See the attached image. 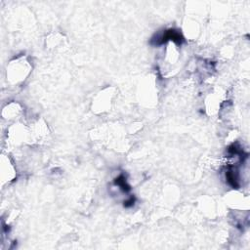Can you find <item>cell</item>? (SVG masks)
<instances>
[{"instance_id": "1", "label": "cell", "mask_w": 250, "mask_h": 250, "mask_svg": "<svg viewBox=\"0 0 250 250\" xmlns=\"http://www.w3.org/2000/svg\"><path fill=\"white\" fill-rule=\"evenodd\" d=\"M183 39H184L183 36L181 35L180 32H178V31L174 30V29H170V30H167L166 32L160 37L159 44L166 42L167 40H173V41L177 42V43H181L183 41Z\"/></svg>"}, {"instance_id": "2", "label": "cell", "mask_w": 250, "mask_h": 250, "mask_svg": "<svg viewBox=\"0 0 250 250\" xmlns=\"http://www.w3.org/2000/svg\"><path fill=\"white\" fill-rule=\"evenodd\" d=\"M115 183L119 186V187H121L122 189L126 192V191H129L130 190V188H129V186L126 184V181H125V179H124V177L123 176H120V177H118L116 180H115Z\"/></svg>"}, {"instance_id": "3", "label": "cell", "mask_w": 250, "mask_h": 250, "mask_svg": "<svg viewBox=\"0 0 250 250\" xmlns=\"http://www.w3.org/2000/svg\"><path fill=\"white\" fill-rule=\"evenodd\" d=\"M125 203H126V204H124L125 206H129V205H132V203H134V199H133V197H131V198L129 199V200H128V201H126V202H125Z\"/></svg>"}]
</instances>
